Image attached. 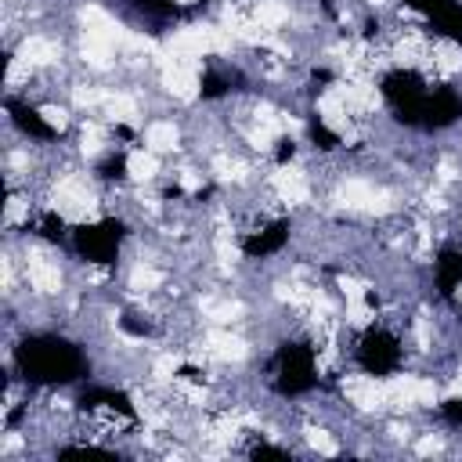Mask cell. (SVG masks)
<instances>
[{"label": "cell", "mask_w": 462, "mask_h": 462, "mask_svg": "<svg viewBox=\"0 0 462 462\" xmlns=\"http://www.w3.org/2000/svg\"><path fill=\"white\" fill-rule=\"evenodd\" d=\"M36 231H40L47 242H61V238H65V220L54 217V213H47V217L36 224Z\"/></svg>", "instance_id": "obj_12"}, {"label": "cell", "mask_w": 462, "mask_h": 462, "mask_svg": "<svg viewBox=\"0 0 462 462\" xmlns=\"http://www.w3.org/2000/svg\"><path fill=\"white\" fill-rule=\"evenodd\" d=\"M318 383V365H314V346L307 343H285L274 357V375L271 386L282 397H300Z\"/></svg>", "instance_id": "obj_2"}, {"label": "cell", "mask_w": 462, "mask_h": 462, "mask_svg": "<svg viewBox=\"0 0 462 462\" xmlns=\"http://www.w3.org/2000/svg\"><path fill=\"white\" fill-rule=\"evenodd\" d=\"M278 144H282V148H278V159H282V162H285V159H292V152H296V148H292V141H278Z\"/></svg>", "instance_id": "obj_18"}, {"label": "cell", "mask_w": 462, "mask_h": 462, "mask_svg": "<svg viewBox=\"0 0 462 462\" xmlns=\"http://www.w3.org/2000/svg\"><path fill=\"white\" fill-rule=\"evenodd\" d=\"M379 90L386 97V105L393 108V116L404 123V126H419V112H422V101L430 94V83L422 72L415 69H393L379 79Z\"/></svg>", "instance_id": "obj_3"}, {"label": "cell", "mask_w": 462, "mask_h": 462, "mask_svg": "<svg viewBox=\"0 0 462 462\" xmlns=\"http://www.w3.org/2000/svg\"><path fill=\"white\" fill-rule=\"evenodd\" d=\"M14 368L32 386H69L87 375V357L58 332H32L14 346Z\"/></svg>", "instance_id": "obj_1"}, {"label": "cell", "mask_w": 462, "mask_h": 462, "mask_svg": "<svg viewBox=\"0 0 462 462\" xmlns=\"http://www.w3.org/2000/svg\"><path fill=\"white\" fill-rule=\"evenodd\" d=\"M79 408L87 411H116V415H126L134 419V404L123 390H112V386H87L79 393Z\"/></svg>", "instance_id": "obj_10"}, {"label": "cell", "mask_w": 462, "mask_h": 462, "mask_svg": "<svg viewBox=\"0 0 462 462\" xmlns=\"http://www.w3.org/2000/svg\"><path fill=\"white\" fill-rule=\"evenodd\" d=\"M123 238H126L123 220L105 217V220H94V224H79L72 231V249L87 263H112L119 256V249H123Z\"/></svg>", "instance_id": "obj_4"}, {"label": "cell", "mask_w": 462, "mask_h": 462, "mask_svg": "<svg viewBox=\"0 0 462 462\" xmlns=\"http://www.w3.org/2000/svg\"><path fill=\"white\" fill-rule=\"evenodd\" d=\"M354 357H357V368H361V372H368V375H375V379H386V375H393V372L401 368L404 350H401V339H397L390 328L372 325V328L357 339Z\"/></svg>", "instance_id": "obj_5"}, {"label": "cell", "mask_w": 462, "mask_h": 462, "mask_svg": "<svg viewBox=\"0 0 462 462\" xmlns=\"http://www.w3.org/2000/svg\"><path fill=\"white\" fill-rule=\"evenodd\" d=\"M440 415H444L448 426H458V430H462V397H448V401L440 404Z\"/></svg>", "instance_id": "obj_14"}, {"label": "cell", "mask_w": 462, "mask_h": 462, "mask_svg": "<svg viewBox=\"0 0 462 462\" xmlns=\"http://www.w3.org/2000/svg\"><path fill=\"white\" fill-rule=\"evenodd\" d=\"M433 282L440 289V296H455V289L462 285V249L458 245H444L433 260Z\"/></svg>", "instance_id": "obj_11"}, {"label": "cell", "mask_w": 462, "mask_h": 462, "mask_svg": "<svg viewBox=\"0 0 462 462\" xmlns=\"http://www.w3.org/2000/svg\"><path fill=\"white\" fill-rule=\"evenodd\" d=\"M134 4H141V7H148V11H173L166 0H134Z\"/></svg>", "instance_id": "obj_17"}, {"label": "cell", "mask_w": 462, "mask_h": 462, "mask_svg": "<svg viewBox=\"0 0 462 462\" xmlns=\"http://www.w3.org/2000/svg\"><path fill=\"white\" fill-rule=\"evenodd\" d=\"M310 137H314L321 148H336V144H339V137H336L321 119H310Z\"/></svg>", "instance_id": "obj_13"}, {"label": "cell", "mask_w": 462, "mask_h": 462, "mask_svg": "<svg viewBox=\"0 0 462 462\" xmlns=\"http://www.w3.org/2000/svg\"><path fill=\"white\" fill-rule=\"evenodd\" d=\"M411 11H419L440 36L462 47V4L458 0H404Z\"/></svg>", "instance_id": "obj_7"}, {"label": "cell", "mask_w": 462, "mask_h": 462, "mask_svg": "<svg viewBox=\"0 0 462 462\" xmlns=\"http://www.w3.org/2000/svg\"><path fill=\"white\" fill-rule=\"evenodd\" d=\"M458 119H462V97L451 87H430L415 130H444V126H451Z\"/></svg>", "instance_id": "obj_6"}, {"label": "cell", "mask_w": 462, "mask_h": 462, "mask_svg": "<svg viewBox=\"0 0 462 462\" xmlns=\"http://www.w3.org/2000/svg\"><path fill=\"white\" fill-rule=\"evenodd\" d=\"M7 112H11V123H14L25 137H32V141H51V137H58V130H54L32 105H25V101H18V97H7Z\"/></svg>", "instance_id": "obj_9"}, {"label": "cell", "mask_w": 462, "mask_h": 462, "mask_svg": "<svg viewBox=\"0 0 462 462\" xmlns=\"http://www.w3.org/2000/svg\"><path fill=\"white\" fill-rule=\"evenodd\" d=\"M249 458H289V451L274 448V444H256V448H249Z\"/></svg>", "instance_id": "obj_16"}, {"label": "cell", "mask_w": 462, "mask_h": 462, "mask_svg": "<svg viewBox=\"0 0 462 462\" xmlns=\"http://www.w3.org/2000/svg\"><path fill=\"white\" fill-rule=\"evenodd\" d=\"M101 177H108V180H123V177H126V159H123V155H108L105 166H101Z\"/></svg>", "instance_id": "obj_15"}, {"label": "cell", "mask_w": 462, "mask_h": 462, "mask_svg": "<svg viewBox=\"0 0 462 462\" xmlns=\"http://www.w3.org/2000/svg\"><path fill=\"white\" fill-rule=\"evenodd\" d=\"M289 220H274V224H267V227H260V231H249L245 238H242V253L249 256V260H263V256H274V253H282L285 245H289Z\"/></svg>", "instance_id": "obj_8"}]
</instances>
